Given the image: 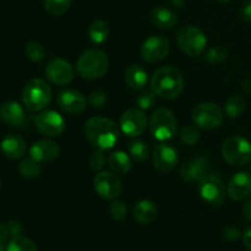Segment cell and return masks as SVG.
Masks as SVG:
<instances>
[{
  "instance_id": "obj_1",
  "label": "cell",
  "mask_w": 251,
  "mask_h": 251,
  "mask_svg": "<svg viewBox=\"0 0 251 251\" xmlns=\"http://www.w3.org/2000/svg\"><path fill=\"white\" fill-rule=\"evenodd\" d=\"M83 131L88 142L100 150L112 149L119 140L118 125L108 118H91L86 122Z\"/></svg>"
},
{
  "instance_id": "obj_2",
  "label": "cell",
  "mask_w": 251,
  "mask_h": 251,
  "mask_svg": "<svg viewBox=\"0 0 251 251\" xmlns=\"http://www.w3.org/2000/svg\"><path fill=\"white\" fill-rule=\"evenodd\" d=\"M184 78L180 71L172 66L158 69L151 78V90L163 100H174L183 92Z\"/></svg>"
},
{
  "instance_id": "obj_3",
  "label": "cell",
  "mask_w": 251,
  "mask_h": 251,
  "mask_svg": "<svg viewBox=\"0 0 251 251\" xmlns=\"http://www.w3.org/2000/svg\"><path fill=\"white\" fill-rule=\"evenodd\" d=\"M109 60L104 51L88 49L76 61V71L86 80H97L107 74Z\"/></svg>"
},
{
  "instance_id": "obj_4",
  "label": "cell",
  "mask_w": 251,
  "mask_h": 251,
  "mask_svg": "<svg viewBox=\"0 0 251 251\" xmlns=\"http://www.w3.org/2000/svg\"><path fill=\"white\" fill-rule=\"evenodd\" d=\"M51 100V88L42 78H31L22 91V102L31 112L43 110Z\"/></svg>"
},
{
  "instance_id": "obj_5",
  "label": "cell",
  "mask_w": 251,
  "mask_h": 251,
  "mask_svg": "<svg viewBox=\"0 0 251 251\" xmlns=\"http://www.w3.org/2000/svg\"><path fill=\"white\" fill-rule=\"evenodd\" d=\"M222 157L230 166H244L251 161V144L242 136L229 137L222 146Z\"/></svg>"
},
{
  "instance_id": "obj_6",
  "label": "cell",
  "mask_w": 251,
  "mask_h": 251,
  "mask_svg": "<svg viewBox=\"0 0 251 251\" xmlns=\"http://www.w3.org/2000/svg\"><path fill=\"white\" fill-rule=\"evenodd\" d=\"M150 130L154 139L159 141L171 140L176 134V119L167 108H158L150 119Z\"/></svg>"
},
{
  "instance_id": "obj_7",
  "label": "cell",
  "mask_w": 251,
  "mask_h": 251,
  "mask_svg": "<svg viewBox=\"0 0 251 251\" xmlns=\"http://www.w3.org/2000/svg\"><path fill=\"white\" fill-rule=\"evenodd\" d=\"M179 47L189 56H199L203 53L207 38L200 28L195 26L181 27L176 36Z\"/></svg>"
},
{
  "instance_id": "obj_8",
  "label": "cell",
  "mask_w": 251,
  "mask_h": 251,
  "mask_svg": "<svg viewBox=\"0 0 251 251\" xmlns=\"http://www.w3.org/2000/svg\"><path fill=\"white\" fill-rule=\"evenodd\" d=\"M194 123L206 130L217 129L223 122V113L220 105L212 102L199 103L191 113Z\"/></svg>"
},
{
  "instance_id": "obj_9",
  "label": "cell",
  "mask_w": 251,
  "mask_h": 251,
  "mask_svg": "<svg viewBox=\"0 0 251 251\" xmlns=\"http://www.w3.org/2000/svg\"><path fill=\"white\" fill-rule=\"evenodd\" d=\"M200 195L203 201L212 206H220L226 200V188L217 174H208L200 181Z\"/></svg>"
},
{
  "instance_id": "obj_10",
  "label": "cell",
  "mask_w": 251,
  "mask_h": 251,
  "mask_svg": "<svg viewBox=\"0 0 251 251\" xmlns=\"http://www.w3.org/2000/svg\"><path fill=\"white\" fill-rule=\"evenodd\" d=\"M95 190L100 198L105 200L114 201L122 194L123 185L119 176L113 174L112 172H100L93 179Z\"/></svg>"
},
{
  "instance_id": "obj_11",
  "label": "cell",
  "mask_w": 251,
  "mask_h": 251,
  "mask_svg": "<svg viewBox=\"0 0 251 251\" xmlns=\"http://www.w3.org/2000/svg\"><path fill=\"white\" fill-rule=\"evenodd\" d=\"M36 129L44 136L55 137L63 134L65 130V120L59 113L54 110L42 112L34 118Z\"/></svg>"
},
{
  "instance_id": "obj_12",
  "label": "cell",
  "mask_w": 251,
  "mask_h": 251,
  "mask_svg": "<svg viewBox=\"0 0 251 251\" xmlns=\"http://www.w3.org/2000/svg\"><path fill=\"white\" fill-rule=\"evenodd\" d=\"M169 49L171 43L166 37L151 36L142 43L141 56L146 63H158L168 55Z\"/></svg>"
},
{
  "instance_id": "obj_13",
  "label": "cell",
  "mask_w": 251,
  "mask_h": 251,
  "mask_svg": "<svg viewBox=\"0 0 251 251\" xmlns=\"http://www.w3.org/2000/svg\"><path fill=\"white\" fill-rule=\"evenodd\" d=\"M46 76L54 85L65 86L73 81L74 69L69 61L61 58H54L47 65Z\"/></svg>"
},
{
  "instance_id": "obj_14",
  "label": "cell",
  "mask_w": 251,
  "mask_h": 251,
  "mask_svg": "<svg viewBox=\"0 0 251 251\" xmlns=\"http://www.w3.org/2000/svg\"><path fill=\"white\" fill-rule=\"evenodd\" d=\"M147 126V118L140 109H127L120 117V127L130 137L140 136Z\"/></svg>"
},
{
  "instance_id": "obj_15",
  "label": "cell",
  "mask_w": 251,
  "mask_h": 251,
  "mask_svg": "<svg viewBox=\"0 0 251 251\" xmlns=\"http://www.w3.org/2000/svg\"><path fill=\"white\" fill-rule=\"evenodd\" d=\"M153 166L161 173H169L176 168L179 161L178 150L171 145L161 144L153 152Z\"/></svg>"
},
{
  "instance_id": "obj_16",
  "label": "cell",
  "mask_w": 251,
  "mask_h": 251,
  "mask_svg": "<svg viewBox=\"0 0 251 251\" xmlns=\"http://www.w3.org/2000/svg\"><path fill=\"white\" fill-rule=\"evenodd\" d=\"M58 105L65 113L71 115H78L85 110L86 98L81 92L76 90L61 91L58 96Z\"/></svg>"
},
{
  "instance_id": "obj_17",
  "label": "cell",
  "mask_w": 251,
  "mask_h": 251,
  "mask_svg": "<svg viewBox=\"0 0 251 251\" xmlns=\"http://www.w3.org/2000/svg\"><path fill=\"white\" fill-rule=\"evenodd\" d=\"M228 195L234 201H243L251 194V174L239 172L232 176L228 184Z\"/></svg>"
},
{
  "instance_id": "obj_18",
  "label": "cell",
  "mask_w": 251,
  "mask_h": 251,
  "mask_svg": "<svg viewBox=\"0 0 251 251\" xmlns=\"http://www.w3.org/2000/svg\"><path fill=\"white\" fill-rule=\"evenodd\" d=\"M59 152L60 149L58 145L50 140H38L29 149V154L32 158L41 164L53 162L54 159L58 158Z\"/></svg>"
},
{
  "instance_id": "obj_19",
  "label": "cell",
  "mask_w": 251,
  "mask_h": 251,
  "mask_svg": "<svg viewBox=\"0 0 251 251\" xmlns=\"http://www.w3.org/2000/svg\"><path fill=\"white\" fill-rule=\"evenodd\" d=\"M208 159L203 156H198L191 158L190 161L183 164L180 168V176L188 183L201 181L205 178V173L207 171Z\"/></svg>"
},
{
  "instance_id": "obj_20",
  "label": "cell",
  "mask_w": 251,
  "mask_h": 251,
  "mask_svg": "<svg viewBox=\"0 0 251 251\" xmlns=\"http://www.w3.org/2000/svg\"><path fill=\"white\" fill-rule=\"evenodd\" d=\"M0 120L10 126H20L26 122V113L20 103L7 100L0 105Z\"/></svg>"
},
{
  "instance_id": "obj_21",
  "label": "cell",
  "mask_w": 251,
  "mask_h": 251,
  "mask_svg": "<svg viewBox=\"0 0 251 251\" xmlns=\"http://www.w3.org/2000/svg\"><path fill=\"white\" fill-rule=\"evenodd\" d=\"M0 150L6 158L19 159L26 152V142L19 135L10 134L1 140Z\"/></svg>"
},
{
  "instance_id": "obj_22",
  "label": "cell",
  "mask_w": 251,
  "mask_h": 251,
  "mask_svg": "<svg viewBox=\"0 0 251 251\" xmlns=\"http://www.w3.org/2000/svg\"><path fill=\"white\" fill-rule=\"evenodd\" d=\"M151 21L158 28L171 29L176 24V15L168 7L158 6L151 11Z\"/></svg>"
},
{
  "instance_id": "obj_23",
  "label": "cell",
  "mask_w": 251,
  "mask_h": 251,
  "mask_svg": "<svg viewBox=\"0 0 251 251\" xmlns=\"http://www.w3.org/2000/svg\"><path fill=\"white\" fill-rule=\"evenodd\" d=\"M157 206L150 200H141L134 207V217L141 225H149L157 217Z\"/></svg>"
},
{
  "instance_id": "obj_24",
  "label": "cell",
  "mask_w": 251,
  "mask_h": 251,
  "mask_svg": "<svg viewBox=\"0 0 251 251\" xmlns=\"http://www.w3.org/2000/svg\"><path fill=\"white\" fill-rule=\"evenodd\" d=\"M149 76L147 71L140 65H130L125 70V82L132 90H141L146 86Z\"/></svg>"
},
{
  "instance_id": "obj_25",
  "label": "cell",
  "mask_w": 251,
  "mask_h": 251,
  "mask_svg": "<svg viewBox=\"0 0 251 251\" xmlns=\"http://www.w3.org/2000/svg\"><path fill=\"white\" fill-rule=\"evenodd\" d=\"M108 166L118 174H126L131 169V159L125 152L115 151L108 157Z\"/></svg>"
},
{
  "instance_id": "obj_26",
  "label": "cell",
  "mask_w": 251,
  "mask_h": 251,
  "mask_svg": "<svg viewBox=\"0 0 251 251\" xmlns=\"http://www.w3.org/2000/svg\"><path fill=\"white\" fill-rule=\"evenodd\" d=\"M88 36L95 44L103 43L109 36V26L103 20H96L88 27Z\"/></svg>"
},
{
  "instance_id": "obj_27",
  "label": "cell",
  "mask_w": 251,
  "mask_h": 251,
  "mask_svg": "<svg viewBox=\"0 0 251 251\" xmlns=\"http://www.w3.org/2000/svg\"><path fill=\"white\" fill-rule=\"evenodd\" d=\"M19 172L24 178L27 179H36L41 176L42 173V167L41 163L34 161L32 157L29 158H25L19 164Z\"/></svg>"
},
{
  "instance_id": "obj_28",
  "label": "cell",
  "mask_w": 251,
  "mask_h": 251,
  "mask_svg": "<svg viewBox=\"0 0 251 251\" xmlns=\"http://www.w3.org/2000/svg\"><path fill=\"white\" fill-rule=\"evenodd\" d=\"M245 100L239 95H233L228 98L227 103H226V114L229 118L234 119V118L240 117L245 110Z\"/></svg>"
},
{
  "instance_id": "obj_29",
  "label": "cell",
  "mask_w": 251,
  "mask_h": 251,
  "mask_svg": "<svg viewBox=\"0 0 251 251\" xmlns=\"http://www.w3.org/2000/svg\"><path fill=\"white\" fill-rule=\"evenodd\" d=\"M129 153L132 159L136 162H144L149 158L150 156V147L147 144L141 140H136V141L130 142L129 145Z\"/></svg>"
},
{
  "instance_id": "obj_30",
  "label": "cell",
  "mask_w": 251,
  "mask_h": 251,
  "mask_svg": "<svg viewBox=\"0 0 251 251\" xmlns=\"http://www.w3.org/2000/svg\"><path fill=\"white\" fill-rule=\"evenodd\" d=\"M6 251H37V247L29 238L16 235L9 242Z\"/></svg>"
},
{
  "instance_id": "obj_31",
  "label": "cell",
  "mask_w": 251,
  "mask_h": 251,
  "mask_svg": "<svg viewBox=\"0 0 251 251\" xmlns=\"http://www.w3.org/2000/svg\"><path fill=\"white\" fill-rule=\"evenodd\" d=\"M44 10L51 16H60L65 14L71 5V0H44Z\"/></svg>"
},
{
  "instance_id": "obj_32",
  "label": "cell",
  "mask_w": 251,
  "mask_h": 251,
  "mask_svg": "<svg viewBox=\"0 0 251 251\" xmlns=\"http://www.w3.org/2000/svg\"><path fill=\"white\" fill-rule=\"evenodd\" d=\"M25 53H26L27 58L32 61H41L43 60L46 56V49H44L43 44L39 42L32 41L28 42L25 47Z\"/></svg>"
},
{
  "instance_id": "obj_33",
  "label": "cell",
  "mask_w": 251,
  "mask_h": 251,
  "mask_svg": "<svg viewBox=\"0 0 251 251\" xmlns=\"http://www.w3.org/2000/svg\"><path fill=\"white\" fill-rule=\"evenodd\" d=\"M228 55H229V53H228V49L226 47L216 46L207 51L206 60L212 64L222 63V61H225L228 58Z\"/></svg>"
},
{
  "instance_id": "obj_34",
  "label": "cell",
  "mask_w": 251,
  "mask_h": 251,
  "mask_svg": "<svg viewBox=\"0 0 251 251\" xmlns=\"http://www.w3.org/2000/svg\"><path fill=\"white\" fill-rule=\"evenodd\" d=\"M180 140L183 144L188 145V146H193L200 140V131L198 130V127L193 126V125H188V126L183 127V130H181Z\"/></svg>"
},
{
  "instance_id": "obj_35",
  "label": "cell",
  "mask_w": 251,
  "mask_h": 251,
  "mask_svg": "<svg viewBox=\"0 0 251 251\" xmlns=\"http://www.w3.org/2000/svg\"><path fill=\"white\" fill-rule=\"evenodd\" d=\"M137 105L141 110H147L156 104V93L153 91H145L137 97Z\"/></svg>"
},
{
  "instance_id": "obj_36",
  "label": "cell",
  "mask_w": 251,
  "mask_h": 251,
  "mask_svg": "<svg viewBox=\"0 0 251 251\" xmlns=\"http://www.w3.org/2000/svg\"><path fill=\"white\" fill-rule=\"evenodd\" d=\"M109 213L110 216H112L113 220L120 222V221H123L125 217H126L127 208L123 201L114 200L109 206Z\"/></svg>"
},
{
  "instance_id": "obj_37",
  "label": "cell",
  "mask_w": 251,
  "mask_h": 251,
  "mask_svg": "<svg viewBox=\"0 0 251 251\" xmlns=\"http://www.w3.org/2000/svg\"><path fill=\"white\" fill-rule=\"evenodd\" d=\"M105 161H107V158H105L104 153H103V150L100 149L97 151H93L90 154V157H88V164H90L91 169L96 172L100 171L105 166Z\"/></svg>"
},
{
  "instance_id": "obj_38",
  "label": "cell",
  "mask_w": 251,
  "mask_h": 251,
  "mask_svg": "<svg viewBox=\"0 0 251 251\" xmlns=\"http://www.w3.org/2000/svg\"><path fill=\"white\" fill-rule=\"evenodd\" d=\"M107 93H105L104 91L100 90L93 91V92H91L90 96H88V103H90V105H92L93 108H102L103 105L105 104V102H107Z\"/></svg>"
},
{
  "instance_id": "obj_39",
  "label": "cell",
  "mask_w": 251,
  "mask_h": 251,
  "mask_svg": "<svg viewBox=\"0 0 251 251\" xmlns=\"http://www.w3.org/2000/svg\"><path fill=\"white\" fill-rule=\"evenodd\" d=\"M223 237L229 242H235L239 239L240 237V230L235 227H226L222 232Z\"/></svg>"
},
{
  "instance_id": "obj_40",
  "label": "cell",
  "mask_w": 251,
  "mask_h": 251,
  "mask_svg": "<svg viewBox=\"0 0 251 251\" xmlns=\"http://www.w3.org/2000/svg\"><path fill=\"white\" fill-rule=\"evenodd\" d=\"M7 228H9V232L12 237L20 235V233L22 232L21 223L17 222V221H10V222L7 223Z\"/></svg>"
},
{
  "instance_id": "obj_41",
  "label": "cell",
  "mask_w": 251,
  "mask_h": 251,
  "mask_svg": "<svg viewBox=\"0 0 251 251\" xmlns=\"http://www.w3.org/2000/svg\"><path fill=\"white\" fill-rule=\"evenodd\" d=\"M9 235H10V232H9V228H7V225L0 223V244L5 245Z\"/></svg>"
},
{
  "instance_id": "obj_42",
  "label": "cell",
  "mask_w": 251,
  "mask_h": 251,
  "mask_svg": "<svg viewBox=\"0 0 251 251\" xmlns=\"http://www.w3.org/2000/svg\"><path fill=\"white\" fill-rule=\"evenodd\" d=\"M243 242H244V247L248 251H251V227L248 228L243 235Z\"/></svg>"
},
{
  "instance_id": "obj_43",
  "label": "cell",
  "mask_w": 251,
  "mask_h": 251,
  "mask_svg": "<svg viewBox=\"0 0 251 251\" xmlns=\"http://www.w3.org/2000/svg\"><path fill=\"white\" fill-rule=\"evenodd\" d=\"M243 213H244V216L248 220L251 221V196L245 201L244 207H243Z\"/></svg>"
},
{
  "instance_id": "obj_44",
  "label": "cell",
  "mask_w": 251,
  "mask_h": 251,
  "mask_svg": "<svg viewBox=\"0 0 251 251\" xmlns=\"http://www.w3.org/2000/svg\"><path fill=\"white\" fill-rule=\"evenodd\" d=\"M242 14H243V19H244L245 21L251 22V1H249L247 5H245Z\"/></svg>"
},
{
  "instance_id": "obj_45",
  "label": "cell",
  "mask_w": 251,
  "mask_h": 251,
  "mask_svg": "<svg viewBox=\"0 0 251 251\" xmlns=\"http://www.w3.org/2000/svg\"><path fill=\"white\" fill-rule=\"evenodd\" d=\"M172 4L176 7H181L184 4H185V0H171Z\"/></svg>"
},
{
  "instance_id": "obj_46",
  "label": "cell",
  "mask_w": 251,
  "mask_h": 251,
  "mask_svg": "<svg viewBox=\"0 0 251 251\" xmlns=\"http://www.w3.org/2000/svg\"><path fill=\"white\" fill-rule=\"evenodd\" d=\"M0 251H6V250H5V245L4 244H0Z\"/></svg>"
},
{
  "instance_id": "obj_47",
  "label": "cell",
  "mask_w": 251,
  "mask_h": 251,
  "mask_svg": "<svg viewBox=\"0 0 251 251\" xmlns=\"http://www.w3.org/2000/svg\"><path fill=\"white\" fill-rule=\"evenodd\" d=\"M218 1H221V2H228V1H230V0H218Z\"/></svg>"
},
{
  "instance_id": "obj_48",
  "label": "cell",
  "mask_w": 251,
  "mask_h": 251,
  "mask_svg": "<svg viewBox=\"0 0 251 251\" xmlns=\"http://www.w3.org/2000/svg\"><path fill=\"white\" fill-rule=\"evenodd\" d=\"M0 190H1V181H0Z\"/></svg>"
},
{
  "instance_id": "obj_49",
  "label": "cell",
  "mask_w": 251,
  "mask_h": 251,
  "mask_svg": "<svg viewBox=\"0 0 251 251\" xmlns=\"http://www.w3.org/2000/svg\"><path fill=\"white\" fill-rule=\"evenodd\" d=\"M250 172H251V161H250Z\"/></svg>"
}]
</instances>
